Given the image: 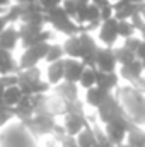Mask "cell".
Segmentation results:
<instances>
[{"label":"cell","mask_w":145,"mask_h":147,"mask_svg":"<svg viewBox=\"0 0 145 147\" xmlns=\"http://www.w3.org/2000/svg\"><path fill=\"white\" fill-rule=\"evenodd\" d=\"M114 96L118 98L130 123L135 127H145V92L126 84L118 87L114 91Z\"/></svg>","instance_id":"6da1fadb"},{"label":"cell","mask_w":145,"mask_h":147,"mask_svg":"<svg viewBox=\"0 0 145 147\" xmlns=\"http://www.w3.org/2000/svg\"><path fill=\"white\" fill-rule=\"evenodd\" d=\"M137 5L126 2V0H119L116 3H113V12H114V19L119 22V21H130L133 12H135Z\"/></svg>","instance_id":"ffe728a7"},{"label":"cell","mask_w":145,"mask_h":147,"mask_svg":"<svg viewBox=\"0 0 145 147\" xmlns=\"http://www.w3.org/2000/svg\"><path fill=\"white\" fill-rule=\"evenodd\" d=\"M85 127H89L87 121V115H73V113H67L63 116V128L67 132V137H77Z\"/></svg>","instance_id":"4fadbf2b"},{"label":"cell","mask_w":145,"mask_h":147,"mask_svg":"<svg viewBox=\"0 0 145 147\" xmlns=\"http://www.w3.org/2000/svg\"><path fill=\"white\" fill-rule=\"evenodd\" d=\"M48 48H50V43H41V45H36V46L26 48L22 51L21 58L17 60L19 70H26V69H34V67H38V63L46 58Z\"/></svg>","instance_id":"ba28073f"},{"label":"cell","mask_w":145,"mask_h":147,"mask_svg":"<svg viewBox=\"0 0 145 147\" xmlns=\"http://www.w3.org/2000/svg\"><path fill=\"white\" fill-rule=\"evenodd\" d=\"M133 125L130 123L128 118H121V120H116V121H111L108 125H104V134L109 139V142L114 147L123 146L126 142V135H128V130L132 128Z\"/></svg>","instance_id":"30bf717a"},{"label":"cell","mask_w":145,"mask_h":147,"mask_svg":"<svg viewBox=\"0 0 145 147\" xmlns=\"http://www.w3.org/2000/svg\"><path fill=\"white\" fill-rule=\"evenodd\" d=\"M63 58H65L63 46H62V45H56V43H50V48H48V53H46L44 62L50 65V63L60 62V60H63Z\"/></svg>","instance_id":"4316f807"},{"label":"cell","mask_w":145,"mask_h":147,"mask_svg":"<svg viewBox=\"0 0 145 147\" xmlns=\"http://www.w3.org/2000/svg\"><path fill=\"white\" fill-rule=\"evenodd\" d=\"M41 146L43 147H62V140L55 139L53 135H48V137H43Z\"/></svg>","instance_id":"d6a6232c"},{"label":"cell","mask_w":145,"mask_h":147,"mask_svg":"<svg viewBox=\"0 0 145 147\" xmlns=\"http://www.w3.org/2000/svg\"><path fill=\"white\" fill-rule=\"evenodd\" d=\"M109 2H111V3H116V2H119V0H109Z\"/></svg>","instance_id":"7bdbcfd3"},{"label":"cell","mask_w":145,"mask_h":147,"mask_svg":"<svg viewBox=\"0 0 145 147\" xmlns=\"http://www.w3.org/2000/svg\"><path fill=\"white\" fill-rule=\"evenodd\" d=\"M14 3H17V5H22V3H29V2H34V0H12Z\"/></svg>","instance_id":"74e56055"},{"label":"cell","mask_w":145,"mask_h":147,"mask_svg":"<svg viewBox=\"0 0 145 147\" xmlns=\"http://www.w3.org/2000/svg\"><path fill=\"white\" fill-rule=\"evenodd\" d=\"M14 2L12 0H0V9H9Z\"/></svg>","instance_id":"d590c367"},{"label":"cell","mask_w":145,"mask_h":147,"mask_svg":"<svg viewBox=\"0 0 145 147\" xmlns=\"http://www.w3.org/2000/svg\"><path fill=\"white\" fill-rule=\"evenodd\" d=\"M140 43H142V38L140 36H133V38H130V39H125V41H123V46H125L126 50H130L132 53H137ZM135 57H137V55H135Z\"/></svg>","instance_id":"1f68e13d"},{"label":"cell","mask_w":145,"mask_h":147,"mask_svg":"<svg viewBox=\"0 0 145 147\" xmlns=\"http://www.w3.org/2000/svg\"><path fill=\"white\" fill-rule=\"evenodd\" d=\"M62 147H79V146H77V142H75L73 137H65L62 140Z\"/></svg>","instance_id":"e575fe53"},{"label":"cell","mask_w":145,"mask_h":147,"mask_svg":"<svg viewBox=\"0 0 145 147\" xmlns=\"http://www.w3.org/2000/svg\"><path fill=\"white\" fill-rule=\"evenodd\" d=\"M63 65H65V82H70V84H79L82 74L85 70L84 63L80 60H73V58H65L63 60Z\"/></svg>","instance_id":"2e32d148"},{"label":"cell","mask_w":145,"mask_h":147,"mask_svg":"<svg viewBox=\"0 0 145 147\" xmlns=\"http://www.w3.org/2000/svg\"><path fill=\"white\" fill-rule=\"evenodd\" d=\"M24 98V92L21 91V87L19 86H12V87H7L5 89V92H3V106L5 108H9V110H14L19 103H21V99Z\"/></svg>","instance_id":"44dd1931"},{"label":"cell","mask_w":145,"mask_h":147,"mask_svg":"<svg viewBox=\"0 0 145 147\" xmlns=\"http://www.w3.org/2000/svg\"><path fill=\"white\" fill-rule=\"evenodd\" d=\"M97 39L104 48H114L116 41L119 39V36H118V21L114 17L101 22V26L97 29Z\"/></svg>","instance_id":"8fae6325"},{"label":"cell","mask_w":145,"mask_h":147,"mask_svg":"<svg viewBox=\"0 0 145 147\" xmlns=\"http://www.w3.org/2000/svg\"><path fill=\"white\" fill-rule=\"evenodd\" d=\"M63 60L48 65V69H46V82L50 86H55L56 87L58 84H62L65 80V65H63Z\"/></svg>","instance_id":"e0dca14e"},{"label":"cell","mask_w":145,"mask_h":147,"mask_svg":"<svg viewBox=\"0 0 145 147\" xmlns=\"http://www.w3.org/2000/svg\"><path fill=\"white\" fill-rule=\"evenodd\" d=\"M46 24H51L55 31L65 34L67 38L80 34L79 26L73 22V19H70V17L63 12L62 7H58V9H55V10H51V12L46 14Z\"/></svg>","instance_id":"277c9868"},{"label":"cell","mask_w":145,"mask_h":147,"mask_svg":"<svg viewBox=\"0 0 145 147\" xmlns=\"http://www.w3.org/2000/svg\"><path fill=\"white\" fill-rule=\"evenodd\" d=\"M96 87L103 89L108 94H113L119 87V75H118V72L103 74V72L96 70Z\"/></svg>","instance_id":"5bb4252c"},{"label":"cell","mask_w":145,"mask_h":147,"mask_svg":"<svg viewBox=\"0 0 145 147\" xmlns=\"http://www.w3.org/2000/svg\"><path fill=\"white\" fill-rule=\"evenodd\" d=\"M116 67H118V62H116L114 50L99 46V50L96 53V70L103 74H113L116 72Z\"/></svg>","instance_id":"7c38bea8"},{"label":"cell","mask_w":145,"mask_h":147,"mask_svg":"<svg viewBox=\"0 0 145 147\" xmlns=\"http://www.w3.org/2000/svg\"><path fill=\"white\" fill-rule=\"evenodd\" d=\"M77 86L82 87V89H85V91L91 89V87H94L96 86V69H85Z\"/></svg>","instance_id":"83f0119b"},{"label":"cell","mask_w":145,"mask_h":147,"mask_svg":"<svg viewBox=\"0 0 145 147\" xmlns=\"http://www.w3.org/2000/svg\"><path fill=\"white\" fill-rule=\"evenodd\" d=\"M53 94L60 96L62 99H65L67 103H72V101H77L79 99V86L77 84H70V82H62L55 87Z\"/></svg>","instance_id":"d6986e66"},{"label":"cell","mask_w":145,"mask_h":147,"mask_svg":"<svg viewBox=\"0 0 145 147\" xmlns=\"http://www.w3.org/2000/svg\"><path fill=\"white\" fill-rule=\"evenodd\" d=\"M38 3L41 5L43 12L48 14V12H51V10H55V9H58V7H62L63 0H38Z\"/></svg>","instance_id":"f546056e"},{"label":"cell","mask_w":145,"mask_h":147,"mask_svg":"<svg viewBox=\"0 0 145 147\" xmlns=\"http://www.w3.org/2000/svg\"><path fill=\"white\" fill-rule=\"evenodd\" d=\"M7 26H9V24H7L5 17H3V16H0V33H2V31H3V29L7 28Z\"/></svg>","instance_id":"8d00e7d4"},{"label":"cell","mask_w":145,"mask_h":147,"mask_svg":"<svg viewBox=\"0 0 145 147\" xmlns=\"http://www.w3.org/2000/svg\"><path fill=\"white\" fill-rule=\"evenodd\" d=\"M108 96H109L108 92H104L103 89H99V87L94 86V87H91V89L85 91V103L89 106H92V108H99L106 101Z\"/></svg>","instance_id":"7402d4cb"},{"label":"cell","mask_w":145,"mask_h":147,"mask_svg":"<svg viewBox=\"0 0 145 147\" xmlns=\"http://www.w3.org/2000/svg\"><path fill=\"white\" fill-rule=\"evenodd\" d=\"M128 147H145V130L142 127H132L128 130V135H126V142Z\"/></svg>","instance_id":"603a6c76"},{"label":"cell","mask_w":145,"mask_h":147,"mask_svg":"<svg viewBox=\"0 0 145 147\" xmlns=\"http://www.w3.org/2000/svg\"><path fill=\"white\" fill-rule=\"evenodd\" d=\"M17 72H19V65H17V60L14 58V55L7 50L0 48V77Z\"/></svg>","instance_id":"ac0fdd59"},{"label":"cell","mask_w":145,"mask_h":147,"mask_svg":"<svg viewBox=\"0 0 145 147\" xmlns=\"http://www.w3.org/2000/svg\"><path fill=\"white\" fill-rule=\"evenodd\" d=\"M121 118H126L123 108L118 101V98L113 94H109L106 98V101L97 108V121H101L103 125H108L111 121H116V120H121Z\"/></svg>","instance_id":"52a82bcc"},{"label":"cell","mask_w":145,"mask_h":147,"mask_svg":"<svg viewBox=\"0 0 145 147\" xmlns=\"http://www.w3.org/2000/svg\"><path fill=\"white\" fill-rule=\"evenodd\" d=\"M19 43H21V38H19V29L15 26H7L0 33V48L2 50H7L12 53Z\"/></svg>","instance_id":"9a60e30c"},{"label":"cell","mask_w":145,"mask_h":147,"mask_svg":"<svg viewBox=\"0 0 145 147\" xmlns=\"http://www.w3.org/2000/svg\"><path fill=\"white\" fill-rule=\"evenodd\" d=\"M142 62V67H144V72H145V60H140Z\"/></svg>","instance_id":"b9f144b4"},{"label":"cell","mask_w":145,"mask_h":147,"mask_svg":"<svg viewBox=\"0 0 145 147\" xmlns=\"http://www.w3.org/2000/svg\"><path fill=\"white\" fill-rule=\"evenodd\" d=\"M14 121V115H12V110L9 108H0V130L3 127H7L9 123Z\"/></svg>","instance_id":"4dcf8cb0"},{"label":"cell","mask_w":145,"mask_h":147,"mask_svg":"<svg viewBox=\"0 0 145 147\" xmlns=\"http://www.w3.org/2000/svg\"><path fill=\"white\" fill-rule=\"evenodd\" d=\"M113 50H114L116 62H118V65H119V67L130 65L132 62H135V60H137L135 53H132V51H130V50H126L125 46H116V48H113Z\"/></svg>","instance_id":"d4e9b609"},{"label":"cell","mask_w":145,"mask_h":147,"mask_svg":"<svg viewBox=\"0 0 145 147\" xmlns=\"http://www.w3.org/2000/svg\"><path fill=\"white\" fill-rule=\"evenodd\" d=\"M73 22L79 26L80 33H92L96 29H99L101 26V16H99V9L94 3H87L85 7H82L77 16L73 17Z\"/></svg>","instance_id":"5b68a950"},{"label":"cell","mask_w":145,"mask_h":147,"mask_svg":"<svg viewBox=\"0 0 145 147\" xmlns=\"http://www.w3.org/2000/svg\"><path fill=\"white\" fill-rule=\"evenodd\" d=\"M137 60H145V41L142 39V43H140V46H138V50H137Z\"/></svg>","instance_id":"836d02e7"},{"label":"cell","mask_w":145,"mask_h":147,"mask_svg":"<svg viewBox=\"0 0 145 147\" xmlns=\"http://www.w3.org/2000/svg\"><path fill=\"white\" fill-rule=\"evenodd\" d=\"M0 147H38L36 139L21 121H12L0 130Z\"/></svg>","instance_id":"7a4b0ae2"},{"label":"cell","mask_w":145,"mask_h":147,"mask_svg":"<svg viewBox=\"0 0 145 147\" xmlns=\"http://www.w3.org/2000/svg\"><path fill=\"white\" fill-rule=\"evenodd\" d=\"M75 142L79 147H94L96 146V137H94V130L92 127H85L77 137H75Z\"/></svg>","instance_id":"cb8c5ba5"},{"label":"cell","mask_w":145,"mask_h":147,"mask_svg":"<svg viewBox=\"0 0 145 147\" xmlns=\"http://www.w3.org/2000/svg\"><path fill=\"white\" fill-rule=\"evenodd\" d=\"M118 147H128V146H126V144H123V146H118Z\"/></svg>","instance_id":"ee69618b"},{"label":"cell","mask_w":145,"mask_h":147,"mask_svg":"<svg viewBox=\"0 0 145 147\" xmlns=\"http://www.w3.org/2000/svg\"><path fill=\"white\" fill-rule=\"evenodd\" d=\"M17 86L24 92V96H38V94H48L51 86L41 79V70L34 69H26L17 72Z\"/></svg>","instance_id":"3957f363"},{"label":"cell","mask_w":145,"mask_h":147,"mask_svg":"<svg viewBox=\"0 0 145 147\" xmlns=\"http://www.w3.org/2000/svg\"><path fill=\"white\" fill-rule=\"evenodd\" d=\"M130 22H132V26L135 28V31H138V33H142L145 29V3L137 5L133 16H132V19H130Z\"/></svg>","instance_id":"484cf974"},{"label":"cell","mask_w":145,"mask_h":147,"mask_svg":"<svg viewBox=\"0 0 145 147\" xmlns=\"http://www.w3.org/2000/svg\"><path fill=\"white\" fill-rule=\"evenodd\" d=\"M17 29H19L21 45L24 46V50L31 48V46H36V45H41V43H51V39H53V33L46 31L43 28H33V26L21 24Z\"/></svg>","instance_id":"8992f818"},{"label":"cell","mask_w":145,"mask_h":147,"mask_svg":"<svg viewBox=\"0 0 145 147\" xmlns=\"http://www.w3.org/2000/svg\"><path fill=\"white\" fill-rule=\"evenodd\" d=\"M24 125L28 127V130L33 134L34 139H43V137L51 135V132H53L56 121H55V118H51V116H48V115L38 113V115H34V116L31 118V120H28Z\"/></svg>","instance_id":"9c48e42d"},{"label":"cell","mask_w":145,"mask_h":147,"mask_svg":"<svg viewBox=\"0 0 145 147\" xmlns=\"http://www.w3.org/2000/svg\"><path fill=\"white\" fill-rule=\"evenodd\" d=\"M126 2H130V3H133V5H140V3H145V0H126Z\"/></svg>","instance_id":"f35d334b"},{"label":"cell","mask_w":145,"mask_h":147,"mask_svg":"<svg viewBox=\"0 0 145 147\" xmlns=\"http://www.w3.org/2000/svg\"><path fill=\"white\" fill-rule=\"evenodd\" d=\"M135 33H137V31H135V28L132 26L130 21H119V22H118V36L123 38V41L137 36Z\"/></svg>","instance_id":"f1b7e54d"},{"label":"cell","mask_w":145,"mask_h":147,"mask_svg":"<svg viewBox=\"0 0 145 147\" xmlns=\"http://www.w3.org/2000/svg\"><path fill=\"white\" fill-rule=\"evenodd\" d=\"M140 38H142V39H144V41H145V29H144V31H142V33H140Z\"/></svg>","instance_id":"ab89813d"},{"label":"cell","mask_w":145,"mask_h":147,"mask_svg":"<svg viewBox=\"0 0 145 147\" xmlns=\"http://www.w3.org/2000/svg\"><path fill=\"white\" fill-rule=\"evenodd\" d=\"M5 10H7V9H0V16H3V14H5Z\"/></svg>","instance_id":"60d3db41"}]
</instances>
